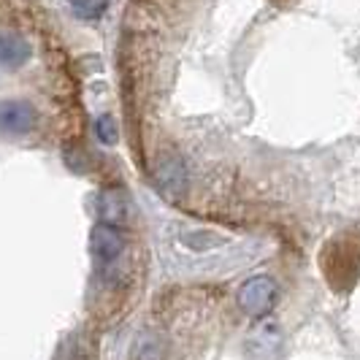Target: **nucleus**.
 <instances>
[{"instance_id": "f257e3e1", "label": "nucleus", "mask_w": 360, "mask_h": 360, "mask_svg": "<svg viewBox=\"0 0 360 360\" xmlns=\"http://www.w3.org/2000/svg\"><path fill=\"white\" fill-rule=\"evenodd\" d=\"M236 301H238L241 311H247L250 317H263L276 304V285L269 276H252L238 288Z\"/></svg>"}, {"instance_id": "f03ea898", "label": "nucleus", "mask_w": 360, "mask_h": 360, "mask_svg": "<svg viewBox=\"0 0 360 360\" xmlns=\"http://www.w3.org/2000/svg\"><path fill=\"white\" fill-rule=\"evenodd\" d=\"M122 250H125V238L120 236V231L114 225H108V222L95 225V231H92V255H95L103 276L122 257Z\"/></svg>"}, {"instance_id": "7ed1b4c3", "label": "nucleus", "mask_w": 360, "mask_h": 360, "mask_svg": "<svg viewBox=\"0 0 360 360\" xmlns=\"http://www.w3.org/2000/svg\"><path fill=\"white\" fill-rule=\"evenodd\" d=\"M38 125V111L27 101H3L0 103V133L25 136Z\"/></svg>"}, {"instance_id": "20e7f679", "label": "nucleus", "mask_w": 360, "mask_h": 360, "mask_svg": "<svg viewBox=\"0 0 360 360\" xmlns=\"http://www.w3.org/2000/svg\"><path fill=\"white\" fill-rule=\"evenodd\" d=\"M30 60V44L19 33L0 30V65L6 68H19Z\"/></svg>"}, {"instance_id": "39448f33", "label": "nucleus", "mask_w": 360, "mask_h": 360, "mask_svg": "<svg viewBox=\"0 0 360 360\" xmlns=\"http://www.w3.org/2000/svg\"><path fill=\"white\" fill-rule=\"evenodd\" d=\"M101 219L108 222V225H120L127 214V206H125V198L120 195V193H106L103 198H101Z\"/></svg>"}, {"instance_id": "423d86ee", "label": "nucleus", "mask_w": 360, "mask_h": 360, "mask_svg": "<svg viewBox=\"0 0 360 360\" xmlns=\"http://www.w3.org/2000/svg\"><path fill=\"white\" fill-rule=\"evenodd\" d=\"M158 179H160V184L168 190V193H179L181 187H184V168H181V162L179 160L162 162Z\"/></svg>"}, {"instance_id": "0eeeda50", "label": "nucleus", "mask_w": 360, "mask_h": 360, "mask_svg": "<svg viewBox=\"0 0 360 360\" xmlns=\"http://www.w3.org/2000/svg\"><path fill=\"white\" fill-rule=\"evenodd\" d=\"M108 0H71V11L76 19L82 22H95V19L103 17Z\"/></svg>"}, {"instance_id": "6e6552de", "label": "nucleus", "mask_w": 360, "mask_h": 360, "mask_svg": "<svg viewBox=\"0 0 360 360\" xmlns=\"http://www.w3.org/2000/svg\"><path fill=\"white\" fill-rule=\"evenodd\" d=\"M95 136H98V141L101 144H117L120 141V127H117V120L111 117V114H101L98 120H95Z\"/></svg>"}]
</instances>
